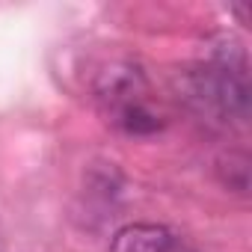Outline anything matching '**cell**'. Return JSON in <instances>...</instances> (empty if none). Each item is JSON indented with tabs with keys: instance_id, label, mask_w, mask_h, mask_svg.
<instances>
[{
	"instance_id": "6da1fadb",
	"label": "cell",
	"mask_w": 252,
	"mask_h": 252,
	"mask_svg": "<svg viewBox=\"0 0 252 252\" xmlns=\"http://www.w3.org/2000/svg\"><path fill=\"white\" fill-rule=\"evenodd\" d=\"M178 98L202 119L217 125H246L249 122V63L237 39L220 36L208 60L190 65L175 80Z\"/></svg>"
},
{
	"instance_id": "7a4b0ae2",
	"label": "cell",
	"mask_w": 252,
	"mask_h": 252,
	"mask_svg": "<svg viewBox=\"0 0 252 252\" xmlns=\"http://www.w3.org/2000/svg\"><path fill=\"white\" fill-rule=\"evenodd\" d=\"M146 74L134 63H110L98 77H95V101L104 107L107 116L146 101Z\"/></svg>"
},
{
	"instance_id": "3957f363",
	"label": "cell",
	"mask_w": 252,
	"mask_h": 252,
	"mask_svg": "<svg viewBox=\"0 0 252 252\" xmlns=\"http://www.w3.org/2000/svg\"><path fill=\"white\" fill-rule=\"evenodd\" d=\"M175 234L160 222H131L113 234L110 252H172Z\"/></svg>"
},
{
	"instance_id": "277c9868",
	"label": "cell",
	"mask_w": 252,
	"mask_h": 252,
	"mask_svg": "<svg viewBox=\"0 0 252 252\" xmlns=\"http://www.w3.org/2000/svg\"><path fill=\"white\" fill-rule=\"evenodd\" d=\"M110 122L116 125L119 131L131 134V137H149V134H155V131H160V128H163L160 116H158V113H152L146 101L131 104V107H125V110L113 113V116H110Z\"/></svg>"
},
{
	"instance_id": "5b68a950",
	"label": "cell",
	"mask_w": 252,
	"mask_h": 252,
	"mask_svg": "<svg viewBox=\"0 0 252 252\" xmlns=\"http://www.w3.org/2000/svg\"><path fill=\"white\" fill-rule=\"evenodd\" d=\"M217 178H220V184L228 187L231 193L246 196V193H249V155L240 152V149L222 152V155L217 158Z\"/></svg>"
},
{
	"instance_id": "8992f818",
	"label": "cell",
	"mask_w": 252,
	"mask_h": 252,
	"mask_svg": "<svg viewBox=\"0 0 252 252\" xmlns=\"http://www.w3.org/2000/svg\"><path fill=\"white\" fill-rule=\"evenodd\" d=\"M0 252H6V234H3V225H0Z\"/></svg>"
}]
</instances>
